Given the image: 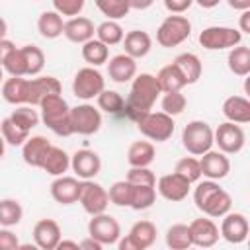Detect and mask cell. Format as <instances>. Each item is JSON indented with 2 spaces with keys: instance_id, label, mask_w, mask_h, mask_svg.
Wrapping results in <instances>:
<instances>
[{
  "instance_id": "5bb4252c",
  "label": "cell",
  "mask_w": 250,
  "mask_h": 250,
  "mask_svg": "<svg viewBox=\"0 0 250 250\" xmlns=\"http://www.w3.org/2000/svg\"><path fill=\"white\" fill-rule=\"evenodd\" d=\"M248 219L242 213H227L221 223L219 234L230 244H242L248 238Z\"/></svg>"
},
{
  "instance_id": "9a60e30c",
  "label": "cell",
  "mask_w": 250,
  "mask_h": 250,
  "mask_svg": "<svg viewBox=\"0 0 250 250\" xmlns=\"http://www.w3.org/2000/svg\"><path fill=\"white\" fill-rule=\"evenodd\" d=\"M61 94V82L55 76H37L27 80V105H39L45 98Z\"/></svg>"
},
{
  "instance_id": "6125c7cd",
  "label": "cell",
  "mask_w": 250,
  "mask_h": 250,
  "mask_svg": "<svg viewBox=\"0 0 250 250\" xmlns=\"http://www.w3.org/2000/svg\"><path fill=\"white\" fill-rule=\"evenodd\" d=\"M16 250H39V248H37L35 244H29V242H27V244H20Z\"/></svg>"
},
{
  "instance_id": "4fadbf2b",
  "label": "cell",
  "mask_w": 250,
  "mask_h": 250,
  "mask_svg": "<svg viewBox=\"0 0 250 250\" xmlns=\"http://www.w3.org/2000/svg\"><path fill=\"white\" fill-rule=\"evenodd\" d=\"M189 236H191V244L193 246H199V248H211L217 244L219 240V227L211 221V219H193L189 225Z\"/></svg>"
},
{
  "instance_id": "d4e9b609",
  "label": "cell",
  "mask_w": 250,
  "mask_h": 250,
  "mask_svg": "<svg viewBox=\"0 0 250 250\" xmlns=\"http://www.w3.org/2000/svg\"><path fill=\"white\" fill-rule=\"evenodd\" d=\"M223 115L229 119V123H248L250 121V102L242 96H229L223 102Z\"/></svg>"
},
{
  "instance_id": "44dd1931",
  "label": "cell",
  "mask_w": 250,
  "mask_h": 250,
  "mask_svg": "<svg viewBox=\"0 0 250 250\" xmlns=\"http://www.w3.org/2000/svg\"><path fill=\"white\" fill-rule=\"evenodd\" d=\"M80 184L72 176H61L51 184V197L61 205L76 203L80 197Z\"/></svg>"
},
{
  "instance_id": "9f6ffc18",
  "label": "cell",
  "mask_w": 250,
  "mask_h": 250,
  "mask_svg": "<svg viewBox=\"0 0 250 250\" xmlns=\"http://www.w3.org/2000/svg\"><path fill=\"white\" fill-rule=\"evenodd\" d=\"M238 31L240 33H250V10L242 12V16H240V29Z\"/></svg>"
},
{
  "instance_id": "f6af8a7d",
  "label": "cell",
  "mask_w": 250,
  "mask_h": 250,
  "mask_svg": "<svg viewBox=\"0 0 250 250\" xmlns=\"http://www.w3.org/2000/svg\"><path fill=\"white\" fill-rule=\"evenodd\" d=\"M2 68L10 74V76H14V78H21V76H25L27 74V66H25V57H23V51H21V47L18 49H14L10 55H8V59L2 62Z\"/></svg>"
},
{
  "instance_id": "e0dca14e",
  "label": "cell",
  "mask_w": 250,
  "mask_h": 250,
  "mask_svg": "<svg viewBox=\"0 0 250 250\" xmlns=\"http://www.w3.org/2000/svg\"><path fill=\"white\" fill-rule=\"evenodd\" d=\"M199 168H201V176L209 178V180H223L229 176L230 172V162L229 158L219 152V150H209L205 154H201L199 158Z\"/></svg>"
},
{
  "instance_id": "be15d7a7",
  "label": "cell",
  "mask_w": 250,
  "mask_h": 250,
  "mask_svg": "<svg viewBox=\"0 0 250 250\" xmlns=\"http://www.w3.org/2000/svg\"><path fill=\"white\" fill-rule=\"evenodd\" d=\"M4 152H6V143H4V139H2V135H0V158L4 156Z\"/></svg>"
},
{
  "instance_id": "9c48e42d",
  "label": "cell",
  "mask_w": 250,
  "mask_h": 250,
  "mask_svg": "<svg viewBox=\"0 0 250 250\" xmlns=\"http://www.w3.org/2000/svg\"><path fill=\"white\" fill-rule=\"evenodd\" d=\"M246 135L240 125L236 123H221L217 131H213V145L219 146V152L223 154H236L244 148Z\"/></svg>"
},
{
  "instance_id": "4316f807",
  "label": "cell",
  "mask_w": 250,
  "mask_h": 250,
  "mask_svg": "<svg viewBox=\"0 0 250 250\" xmlns=\"http://www.w3.org/2000/svg\"><path fill=\"white\" fill-rule=\"evenodd\" d=\"M154 146L148 141H135L127 150V162L131 168H148L154 160Z\"/></svg>"
},
{
  "instance_id": "8992f818",
  "label": "cell",
  "mask_w": 250,
  "mask_h": 250,
  "mask_svg": "<svg viewBox=\"0 0 250 250\" xmlns=\"http://www.w3.org/2000/svg\"><path fill=\"white\" fill-rule=\"evenodd\" d=\"M240 41H242V33L227 25H211L199 33V45L207 51L234 49L240 45Z\"/></svg>"
},
{
  "instance_id": "d590c367",
  "label": "cell",
  "mask_w": 250,
  "mask_h": 250,
  "mask_svg": "<svg viewBox=\"0 0 250 250\" xmlns=\"http://www.w3.org/2000/svg\"><path fill=\"white\" fill-rule=\"evenodd\" d=\"M123 37H125V31H123V27H121L117 21L105 20V21H102V23L96 27V39H98L100 43H104L105 47L121 43Z\"/></svg>"
},
{
  "instance_id": "f35d334b",
  "label": "cell",
  "mask_w": 250,
  "mask_h": 250,
  "mask_svg": "<svg viewBox=\"0 0 250 250\" xmlns=\"http://www.w3.org/2000/svg\"><path fill=\"white\" fill-rule=\"evenodd\" d=\"M23 217V209L20 205V201L16 199H0V225L2 227H14L21 221Z\"/></svg>"
},
{
  "instance_id": "d6986e66",
  "label": "cell",
  "mask_w": 250,
  "mask_h": 250,
  "mask_svg": "<svg viewBox=\"0 0 250 250\" xmlns=\"http://www.w3.org/2000/svg\"><path fill=\"white\" fill-rule=\"evenodd\" d=\"M51 143L47 141V137L43 135H35V137H29L23 145H21V156H23V162L33 166V168H41L49 150H51Z\"/></svg>"
},
{
  "instance_id": "db71d44e",
  "label": "cell",
  "mask_w": 250,
  "mask_h": 250,
  "mask_svg": "<svg viewBox=\"0 0 250 250\" xmlns=\"http://www.w3.org/2000/svg\"><path fill=\"white\" fill-rule=\"evenodd\" d=\"M14 49H16V45H14L10 39H2V41H0V66H2V62L8 59V55H10Z\"/></svg>"
},
{
  "instance_id": "60d3db41",
  "label": "cell",
  "mask_w": 250,
  "mask_h": 250,
  "mask_svg": "<svg viewBox=\"0 0 250 250\" xmlns=\"http://www.w3.org/2000/svg\"><path fill=\"white\" fill-rule=\"evenodd\" d=\"M0 135H2L4 143L12 145V146H20V145H23L29 139V133L23 131V129H20L10 117H4L2 119V123H0Z\"/></svg>"
},
{
  "instance_id": "8d00e7d4",
  "label": "cell",
  "mask_w": 250,
  "mask_h": 250,
  "mask_svg": "<svg viewBox=\"0 0 250 250\" xmlns=\"http://www.w3.org/2000/svg\"><path fill=\"white\" fill-rule=\"evenodd\" d=\"M20 129H23V131H31L33 127H37V123H39V113H37V109H33L31 105H18L10 115H8Z\"/></svg>"
},
{
  "instance_id": "603a6c76",
  "label": "cell",
  "mask_w": 250,
  "mask_h": 250,
  "mask_svg": "<svg viewBox=\"0 0 250 250\" xmlns=\"http://www.w3.org/2000/svg\"><path fill=\"white\" fill-rule=\"evenodd\" d=\"M107 74H109V78L113 82L125 84V82H129V80H133L137 76V61L127 57L125 53L115 55L107 62Z\"/></svg>"
},
{
  "instance_id": "d6a6232c",
  "label": "cell",
  "mask_w": 250,
  "mask_h": 250,
  "mask_svg": "<svg viewBox=\"0 0 250 250\" xmlns=\"http://www.w3.org/2000/svg\"><path fill=\"white\" fill-rule=\"evenodd\" d=\"M82 59L92 66H100L104 62H107L109 59V47H105L104 43H100L98 39H90L88 43L82 45Z\"/></svg>"
},
{
  "instance_id": "6f0895ef",
  "label": "cell",
  "mask_w": 250,
  "mask_h": 250,
  "mask_svg": "<svg viewBox=\"0 0 250 250\" xmlns=\"http://www.w3.org/2000/svg\"><path fill=\"white\" fill-rule=\"evenodd\" d=\"M55 250H80V246H78L74 240H61V242L55 246Z\"/></svg>"
},
{
  "instance_id": "1f68e13d",
  "label": "cell",
  "mask_w": 250,
  "mask_h": 250,
  "mask_svg": "<svg viewBox=\"0 0 250 250\" xmlns=\"http://www.w3.org/2000/svg\"><path fill=\"white\" fill-rule=\"evenodd\" d=\"M227 64H229V70L236 76H248L250 72V49L244 47V45H238L234 49L229 51V57H227Z\"/></svg>"
},
{
  "instance_id": "680465c9",
  "label": "cell",
  "mask_w": 250,
  "mask_h": 250,
  "mask_svg": "<svg viewBox=\"0 0 250 250\" xmlns=\"http://www.w3.org/2000/svg\"><path fill=\"white\" fill-rule=\"evenodd\" d=\"M129 2V8L131 10H143V8H148L152 2L150 0H145V2H137V0H127Z\"/></svg>"
},
{
  "instance_id": "7dc6e473",
  "label": "cell",
  "mask_w": 250,
  "mask_h": 250,
  "mask_svg": "<svg viewBox=\"0 0 250 250\" xmlns=\"http://www.w3.org/2000/svg\"><path fill=\"white\" fill-rule=\"evenodd\" d=\"M188 105V100L182 92H170V94H164L162 102H160V107H162V113L174 117V115H180Z\"/></svg>"
},
{
  "instance_id": "7c38bea8",
  "label": "cell",
  "mask_w": 250,
  "mask_h": 250,
  "mask_svg": "<svg viewBox=\"0 0 250 250\" xmlns=\"http://www.w3.org/2000/svg\"><path fill=\"white\" fill-rule=\"evenodd\" d=\"M88 234H90V238L98 240L100 244H115L121 238V227L115 217L102 213V215H94L90 219Z\"/></svg>"
},
{
  "instance_id": "5b68a950",
  "label": "cell",
  "mask_w": 250,
  "mask_h": 250,
  "mask_svg": "<svg viewBox=\"0 0 250 250\" xmlns=\"http://www.w3.org/2000/svg\"><path fill=\"white\" fill-rule=\"evenodd\" d=\"M191 33V23L186 16H166L156 29V41L160 47H176L184 43Z\"/></svg>"
},
{
  "instance_id": "7bdbcfd3",
  "label": "cell",
  "mask_w": 250,
  "mask_h": 250,
  "mask_svg": "<svg viewBox=\"0 0 250 250\" xmlns=\"http://www.w3.org/2000/svg\"><path fill=\"white\" fill-rule=\"evenodd\" d=\"M174 174L182 176L186 182H197L201 178V168H199V160L193 156H184L176 162L174 166Z\"/></svg>"
},
{
  "instance_id": "8fae6325",
  "label": "cell",
  "mask_w": 250,
  "mask_h": 250,
  "mask_svg": "<svg viewBox=\"0 0 250 250\" xmlns=\"http://www.w3.org/2000/svg\"><path fill=\"white\" fill-rule=\"evenodd\" d=\"M78 201L84 207V211L90 213L92 217L105 213V209L109 205V197H107L105 188L96 184V182H92V180H84L80 184V197H78Z\"/></svg>"
},
{
  "instance_id": "6da1fadb",
  "label": "cell",
  "mask_w": 250,
  "mask_h": 250,
  "mask_svg": "<svg viewBox=\"0 0 250 250\" xmlns=\"http://www.w3.org/2000/svg\"><path fill=\"white\" fill-rule=\"evenodd\" d=\"M160 86L156 82V76L148 74V72H141L133 78V84H131V92L125 100V107H123V113H127L131 119H141L143 115H146L154 102L158 100L160 96Z\"/></svg>"
},
{
  "instance_id": "ee69618b",
  "label": "cell",
  "mask_w": 250,
  "mask_h": 250,
  "mask_svg": "<svg viewBox=\"0 0 250 250\" xmlns=\"http://www.w3.org/2000/svg\"><path fill=\"white\" fill-rule=\"evenodd\" d=\"M23 57H25V66H27V74L35 76L43 70L45 66V55L37 45H23L21 47Z\"/></svg>"
},
{
  "instance_id": "e7e4bbea",
  "label": "cell",
  "mask_w": 250,
  "mask_h": 250,
  "mask_svg": "<svg viewBox=\"0 0 250 250\" xmlns=\"http://www.w3.org/2000/svg\"><path fill=\"white\" fill-rule=\"evenodd\" d=\"M2 78H4V74H2V66H0V82H2Z\"/></svg>"
},
{
  "instance_id": "c3c4849f",
  "label": "cell",
  "mask_w": 250,
  "mask_h": 250,
  "mask_svg": "<svg viewBox=\"0 0 250 250\" xmlns=\"http://www.w3.org/2000/svg\"><path fill=\"white\" fill-rule=\"evenodd\" d=\"M125 182H129L131 186H150L156 188V176L150 168H131L127 172Z\"/></svg>"
},
{
  "instance_id": "52a82bcc",
  "label": "cell",
  "mask_w": 250,
  "mask_h": 250,
  "mask_svg": "<svg viewBox=\"0 0 250 250\" xmlns=\"http://www.w3.org/2000/svg\"><path fill=\"white\" fill-rule=\"evenodd\" d=\"M174 117L162 113V111H148L146 115H143L141 119H137V127L139 131L156 143H164L174 135Z\"/></svg>"
},
{
  "instance_id": "f1b7e54d",
  "label": "cell",
  "mask_w": 250,
  "mask_h": 250,
  "mask_svg": "<svg viewBox=\"0 0 250 250\" xmlns=\"http://www.w3.org/2000/svg\"><path fill=\"white\" fill-rule=\"evenodd\" d=\"M156 82H158V86H160V92H164V94H170V92H182V88L186 86V82H184L180 70H178L172 62L166 64V66H162V68L158 70V74H156Z\"/></svg>"
},
{
  "instance_id": "7a4b0ae2",
  "label": "cell",
  "mask_w": 250,
  "mask_h": 250,
  "mask_svg": "<svg viewBox=\"0 0 250 250\" xmlns=\"http://www.w3.org/2000/svg\"><path fill=\"white\" fill-rule=\"evenodd\" d=\"M193 201L199 211H203L207 217H213V219L225 217L232 205L230 195L213 180L197 184V188L193 191Z\"/></svg>"
},
{
  "instance_id": "ab89813d",
  "label": "cell",
  "mask_w": 250,
  "mask_h": 250,
  "mask_svg": "<svg viewBox=\"0 0 250 250\" xmlns=\"http://www.w3.org/2000/svg\"><path fill=\"white\" fill-rule=\"evenodd\" d=\"M96 8L104 16H107L109 21H117L131 12L127 0H96Z\"/></svg>"
},
{
  "instance_id": "3957f363",
  "label": "cell",
  "mask_w": 250,
  "mask_h": 250,
  "mask_svg": "<svg viewBox=\"0 0 250 250\" xmlns=\"http://www.w3.org/2000/svg\"><path fill=\"white\" fill-rule=\"evenodd\" d=\"M41 121L59 137H68L72 135V127H70V107L66 104V100L61 94L49 96L45 98L41 104Z\"/></svg>"
},
{
  "instance_id": "ac0fdd59",
  "label": "cell",
  "mask_w": 250,
  "mask_h": 250,
  "mask_svg": "<svg viewBox=\"0 0 250 250\" xmlns=\"http://www.w3.org/2000/svg\"><path fill=\"white\" fill-rule=\"evenodd\" d=\"M33 240L39 250H55V246L62 240L61 227L53 219H41L33 227Z\"/></svg>"
},
{
  "instance_id": "bcb514c9",
  "label": "cell",
  "mask_w": 250,
  "mask_h": 250,
  "mask_svg": "<svg viewBox=\"0 0 250 250\" xmlns=\"http://www.w3.org/2000/svg\"><path fill=\"white\" fill-rule=\"evenodd\" d=\"M131 191H133V186L129 182L121 180V182L111 184V188L107 191V197L117 207H129L131 205Z\"/></svg>"
},
{
  "instance_id": "74e56055",
  "label": "cell",
  "mask_w": 250,
  "mask_h": 250,
  "mask_svg": "<svg viewBox=\"0 0 250 250\" xmlns=\"http://www.w3.org/2000/svg\"><path fill=\"white\" fill-rule=\"evenodd\" d=\"M156 199V188H150V186H133V191H131V209L135 211H145L148 207H152Z\"/></svg>"
},
{
  "instance_id": "b9f144b4",
  "label": "cell",
  "mask_w": 250,
  "mask_h": 250,
  "mask_svg": "<svg viewBox=\"0 0 250 250\" xmlns=\"http://www.w3.org/2000/svg\"><path fill=\"white\" fill-rule=\"evenodd\" d=\"M98 107L104 109L105 113H111V115H119L123 113V107H125V100L119 92L115 90H104L100 96H98Z\"/></svg>"
},
{
  "instance_id": "83f0119b",
  "label": "cell",
  "mask_w": 250,
  "mask_h": 250,
  "mask_svg": "<svg viewBox=\"0 0 250 250\" xmlns=\"http://www.w3.org/2000/svg\"><path fill=\"white\" fill-rule=\"evenodd\" d=\"M2 98L12 105H27V80L14 78L2 82Z\"/></svg>"
},
{
  "instance_id": "ba28073f",
  "label": "cell",
  "mask_w": 250,
  "mask_h": 250,
  "mask_svg": "<svg viewBox=\"0 0 250 250\" xmlns=\"http://www.w3.org/2000/svg\"><path fill=\"white\" fill-rule=\"evenodd\" d=\"M105 90V80L100 70L92 66H84L74 74L72 80V92L80 100H92L98 98Z\"/></svg>"
},
{
  "instance_id": "f546056e",
  "label": "cell",
  "mask_w": 250,
  "mask_h": 250,
  "mask_svg": "<svg viewBox=\"0 0 250 250\" xmlns=\"http://www.w3.org/2000/svg\"><path fill=\"white\" fill-rule=\"evenodd\" d=\"M62 27H64V21L55 10L43 12L37 20V29L45 39H57L59 35H62Z\"/></svg>"
},
{
  "instance_id": "277c9868",
  "label": "cell",
  "mask_w": 250,
  "mask_h": 250,
  "mask_svg": "<svg viewBox=\"0 0 250 250\" xmlns=\"http://www.w3.org/2000/svg\"><path fill=\"white\" fill-rule=\"evenodd\" d=\"M182 145L193 156H201V154L209 152L211 146H213V129H211V125L205 123V121H199V119L189 121L182 131Z\"/></svg>"
},
{
  "instance_id": "30bf717a",
  "label": "cell",
  "mask_w": 250,
  "mask_h": 250,
  "mask_svg": "<svg viewBox=\"0 0 250 250\" xmlns=\"http://www.w3.org/2000/svg\"><path fill=\"white\" fill-rule=\"evenodd\" d=\"M70 127L78 135H94L102 127V113L90 104H80L70 107Z\"/></svg>"
},
{
  "instance_id": "e575fe53",
  "label": "cell",
  "mask_w": 250,
  "mask_h": 250,
  "mask_svg": "<svg viewBox=\"0 0 250 250\" xmlns=\"http://www.w3.org/2000/svg\"><path fill=\"white\" fill-rule=\"evenodd\" d=\"M129 236H131L143 250H146V248H150V246L154 244V240H156V227H154L150 221H137V223L131 227Z\"/></svg>"
},
{
  "instance_id": "94428289",
  "label": "cell",
  "mask_w": 250,
  "mask_h": 250,
  "mask_svg": "<svg viewBox=\"0 0 250 250\" xmlns=\"http://www.w3.org/2000/svg\"><path fill=\"white\" fill-rule=\"evenodd\" d=\"M6 31H8V25H6V21L0 18V41L6 39Z\"/></svg>"
},
{
  "instance_id": "cb8c5ba5",
  "label": "cell",
  "mask_w": 250,
  "mask_h": 250,
  "mask_svg": "<svg viewBox=\"0 0 250 250\" xmlns=\"http://www.w3.org/2000/svg\"><path fill=\"white\" fill-rule=\"evenodd\" d=\"M123 47H125V55L137 61V59H143L148 55V51L152 47V39L146 31L133 29L123 37Z\"/></svg>"
},
{
  "instance_id": "836d02e7",
  "label": "cell",
  "mask_w": 250,
  "mask_h": 250,
  "mask_svg": "<svg viewBox=\"0 0 250 250\" xmlns=\"http://www.w3.org/2000/svg\"><path fill=\"white\" fill-rule=\"evenodd\" d=\"M166 246L170 250H188L191 244L189 229L184 223H176L166 230Z\"/></svg>"
},
{
  "instance_id": "7402d4cb",
  "label": "cell",
  "mask_w": 250,
  "mask_h": 250,
  "mask_svg": "<svg viewBox=\"0 0 250 250\" xmlns=\"http://www.w3.org/2000/svg\"><path fill=\"white\" fill-rule=\"evenodd\" d=\"M94 33H96V27H94V21L90 18H84V16H76V18H70L68 21H64V27H62V35L72 41V43H88L90 39H94Z\"/></svg>"
},
{
  "instance_id": "11a10c76",
  "label": "cell",
  "mask_w": 250,
  "mask_h": 250,
  "mask_svg": "<svg viewBox=\"0 0 250 250\" xmlns=\"http://www.w3.org/2000/svg\"><path fill=\"white\" fill-rule=\"evenodd\" d=\"M78 246H80V250H104V244H100L98 240H94V238H90V236L84 238Z\"/></svg>"
},
{
  "instance_id": "816d5d0a",
  "label": "cell",
  "mask_w": 250,
  "mask_h": 250,
  "mask_svg": "<svg viewBox=\"0 0 250 250\" xmlns=\"http://www.w3.org/2000/svg\"><path fill=\"white\" fill-rule=\"evenodd\" d=\"M191 6V0H164V8L172 12V16H182Z\"/></svg>"
},
{
  "instance_id": "2e32d148",
  "label": "cell",
  "mask_w": 250,
  "mask_h": 250,
  "mask_svg": "<svg viewBox=\"0 0 250 250\" xmlns=\"http://www.w3.org/2000/svg\"><path fill=\"white\" fill-rule=\"evenodd\" d=\"M70 166L74 170V174L82 180H92L94 176L100 174L102 170V160L100 156L94 152V150H88V148H82V150H76L72 156H70Z\"/></svg>"
},
{
  "instance_id": "4dcf8cb0",
  "label": "cell",
  "mask_w": 250,
  "mask_h": 250,
  "mask_svg": "<svg viewBox=\"0 0 250 250\" xmlns=\"http://www.w3.org/2000/svg\"><path fill=\"white\" fill-rule=\"evenodd\" d=\"M41 168H43L47 174L61 178V176L70 168V156H68L66 150H62V148L51 146V150H49V154H47V158H45V162H43Z\"/></svg>"
},
{
  "instance_id": "f907efd6",
  "label": "cell",
  "mask_w": 250,
  "mask_h": 250,
  "mask_svg": "<svg viewBox=\"0 0 250 250\" xmlns=\"http://www.w3.org/2000/svg\"><path fill=\"white\" fill-rule=\"evenodd\" d=\"M20 246L18 236L10 229H0V250H16Z\"/></svg>"
},
{
  "instance_id": "681fc988",
  "label": "cell",
  "mask_w": 250,
  "mask_h": 250,
  "mask_svg": "<svg viewBox=\"0 0 250 250\" xmlns=\"http://www.w3.org/2000/svg\"><path fill=\"white\" fill-rule=\"evenodd\" d=\"M53 8L61 18L62 16L76 18L84 8V0H53Z\"/></svg>"
},
{
  "instance_id": "484cf974",
  "label": "cell",
  "mask_w": 250,
  "mask_h": 250,
  "mask_svg": "<svg viewBox=\"0 0 250 250\" xmlns=\"http://www.w3.org/2000/svg\"><path fill=\"white\" fill-rule=\"evenodd\" d=\"M172 64L180 70V74H182L186 86H188V84H195V82L201 78L203 66H201L199 57L193 55V53H182V55H178Z\"/></svg>"
},
{
  "instance_id": "ffe728a7",
  "label": "cell",
  "mask_w": 250,
  "mask_h": 250,
  "mask_svg": "<svg viewBox=\"0 0 250 250\" xmlns=\"http://www.w3.org/2000/svg\"><path fill=\"white\" fill-rule=\"evenodd\" d=\"M189 182H186L182 176H178V174H166V176H162L160 180H158V184H156V189H158V193L164 197V199H168V201H182V199H186L188 197V193H189Z\"/></svg>"
},
{
  "instance_id": "f5cc1de1",
  "label": "cell",
  "mask_w": 250,
  "mask_h": 250,
  "mask_svg": "<svg viewBox=\"0 0 250 250\" xmlns=\"http://www.w3.org/2000/svg\"><path fill=\"white\" fill-rule=\"evenodd\" d=\"M117 250H143V248L127 234V236H121V238L117 240Z\"/></svg>"
},
{
  "instance_id": "91938a15",
  "label": "cell",
  "mask_w": 250,
  "mask_h": 250,
  "mask_svg": "<svg viewBox=\"0 0 250 250\" xmlns=\"http://www.w3.org/2000/svg\"><path fill=\"white\" fill-rule=\"evenodd\" d=\"M229 4H230V8H236V10H244V12L250 10V2L248 0L246 2H234V0H230Z\"/></svg>"
}]
</instances>
